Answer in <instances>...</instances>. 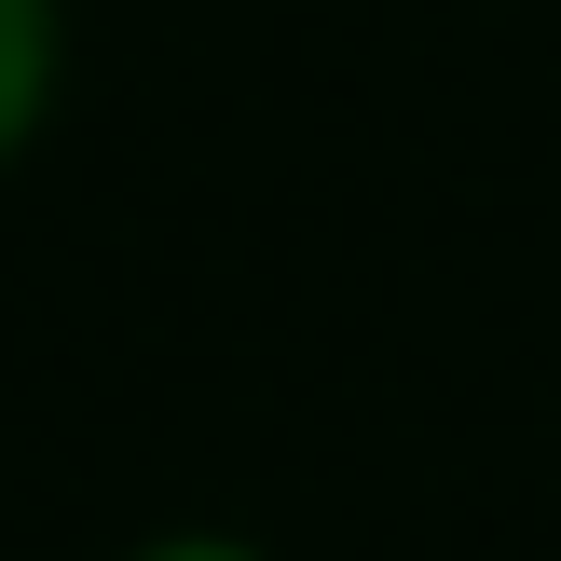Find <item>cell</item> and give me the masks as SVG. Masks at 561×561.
<instances>
[{"label": "cell", "mask_w": 561, "mask_h": 561, "mask_svg": "<svg viewBox=\"0 0 561 561\" xmlns=\"http://www.w3.org/2000/svg\"><path fill=\"white\" fill-rule=\"evenodd\" d=\"M164 561H233V548H164Z\"/></svg>", "instance_id": "2"}, {"label": "cell", "mask_w": 561, "mask_h": 561, "mask_svg": "<svg viewBox=\"0 0 561 561\" xmlns=\"http://www.w3.org/2000/svg\"><path fill=\"white\" fill-rule=\"evenodd\" d=\"M27 96H42V0H0V137L27 124Z\"/></svg>", "instance_id": "1"}]
</instances>
